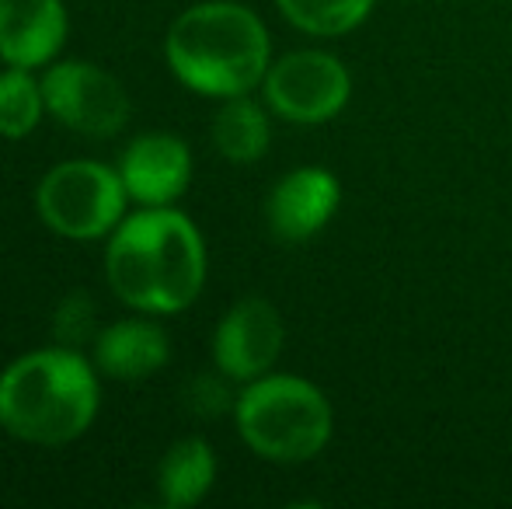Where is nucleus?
<instances>
[{
  "label": "nucleus",
  "instance_id": "f257e3e1",
  "mask_svg": "<svg viewBox=\"0 0 512 509\" xmlns=\"http://www.w3.org/2000/svg\"><path fill=\"white\" fill-rule=\"evenodd\" d=\"M206 241L189 213L140 206L105 238V279L136 314H182L206 286Z\"/></svg>",
  "mask_w": 512,
  "mask_h": 509
},
{
  "label": "nucleus",
  "instance_id": "f03ea898",
  "mask_svg": "<svg viewBox=\"0 0 512 509\" xmlns=\"http://www.w3.org/2000/svg\"><path fill=\"white\" fill-rule=\"evenodd\" d=\"M164 60L192 95L227 102L262 88L272 67V35L241 0H199L171 21Z\"/></svg>",
  "mask_w": 512,
  "mask_h": 509
},
{
  "label": "nucleus",
  "instance_id": "7ed1b4c3",
  "mask_svg": "<svg viewBox=\"0 0 512 509\" xmlns=\"http://www.w3.org/2000/svg\"><path fill=\"white\" fill-rule=\"evenodd\" d=\"M102 408V374L74 346H46L0 370V429L32 447L81 440Z\"/></svg>",
  "mask_w": 512,
  "mask_h": 509
},
{
  "label": "nucleus",
  "instance_id": "20e7f679",
  "mask_svg": "<svg viewBox=\"0 0 512 509\" xmlns=\"http://www.w3.org/2000/svg\"><path fill=\"white\" fill-rule=\"evenodd\" d=\"M234 426L244 447L269 464H307L335 436V408L314 381L269 370L234 398Z\"/></svg>",
  "mask_w": 512,
  "mask_h": 509
},
{
  "label": "nucleus",
  "instance_id": "39448f33",
  "mask_svg": "<svg viewBox=\"0 0 512 509\" xmlns=\"http://www.w3.org/2000/svg\"><path fill=\"white\" fill-rule=\"evenodd\" d=\"M126 203L119 168L91 157L53 164L35 185V213L63 241H105L126 217Z\"/></svg>",
  "mask_w": 512,
  "mask_h": 509
},
{
  "label": "nucleus",
  "instance_id": "423d86ee",
  "mask_svg": "<svg viewBox=\"0 0 512 509\" xmlns=\"http://www.w3.org/2000/svg\"><path fill=\"white\" fill-rule=\"evenodd\" d=\"M352 98V74L335 53L293 49L272 60L262 81V102L272 116L293 126H324L345 112Z\"/></svg>",
  "mask_w": 512,
  "mask_h": 509
},
{
  "label": "nucleus",
  "instance_id": "0eeeda50",
  "mask_svg": "<svg viewBox=\"0 0 512 509\" xmlns=\"http://www.w3.org/2000/svg\"><path fill=\"white\" fill-rule=\"evenodd\" d=\"M46 112L81 136H115L129 123V95L115 74L91 60H53L42 74Z\"/></svg>",
  "mask_w": 512,
  "mask_h": 509
},
{
  "label": "nucleus",
  "instance_id": "6e6552de",
  "mask_svg": "<svg viewBox=\"0 0 512 509\" xmlns=\"http://www.w3.org/2000/svg\"><path fill=\"white\" fill-rule=\"evenodd\" d=\"M286 349V321L265 297H244L223 311L213 328V363L227 381L248 384L276 370Z\"/></svg>",
  "mask_w": 512,
  "mask_h": 509
},
{
  "label": "nucleus",
  "instance_id": "1a4fd4ad",
  "mask_svg": "<svg viewBox=\"0 0 512 509\" xmlns=\"http://www.w3.org/2000/svg\"><path fill=\"white\" fill-rule=\"evenodd\" d=\"M342 206V182L321 164H300L272 185L265 199L269 231L286 245H304L335 220Z\"/></svg>",
  "mask_w": 512,
  "mask_h": 509
},
{
  "label": "nucleus",
  "instance_id": "9d476101",
  "mask_svg": "<svg viewBox=\"0 0 512 509\" xmlns=\"http://www.w3.org/2000/svg\"><path fill=\"white\" fill-rule=\"evenodd\" d=\"M119 175L136 206H175L192 185V150L175 133H140L122 150Z\"/></svg>",
  "mask_w": 512,
  "mask_h": 509
},
{
  "label": "nucleus",
  "instance_id": "9b49d317",
  "mask_svg": "<svg viewBox=\"0 0 512 509\" xmlns=\"http://www.w3.org/2000/svg\"><path fill=\"white\" fill-rule=\"evenodd\" d=\"M70 14L63 0H0V60L4 67L42 70L63 53Z\"/></svg>",
  "mask_w": 512,
  "mask_h": 509
},
{
  "label": "nucleus",
  "instance_id": "f8f14e48",
  "mask_svg": "<svg viewBox=\"0 0 512 509\" xmlns=\"http://www.w3.org/2000/svg\"><path fill=\"white\" fill-rule=\"evenodd\" d=\"M91 360L112 381H147L168 367L171 339L154 318H122L95 335Z\"/></svg>",
  "mask_w": 512,
  "mask_h": 509
},
{
  "label": "nucleus",
  "instance_id": "ddd939ff",
  "mask_svg": "<svg viewBox=\"0 0 512 509\" xmlns=\"http://www.w3.org/2000/svg\"><path fill=\"white\" fill-rule=\"evenodd\" d=\"M216 485V454L203 436L171 443L157 464V496L171 509L199 506Z\"/></svg>",
  "mask_w": 512,
  "mask_h": 509
},
{
  "label": "nucleus",
  "instance_id": "4468645a",
  "mask_svg": "<svg viewBox=\"0 0 512 509\" xmlns=\"http://www.w3.org/2000/svg\"><path fill=\"white\" fill-rule=\"evenodd\" d=\"M213 147L230 164H255L269 154L272 143V119L269 105H258L251 95H237L220 102L213 116Z\"/></svg>",
  "mask_w": 512,
  "mask_h": 509
},
{
  "label": "nucleus",
  "instance_id": "2eb2a0df",
  "mask_svg": "<svg viewBox=\"0 0 512 509\" xmlns=\"http://www.w3.org/2000/svg\"><path fill=\"white\" fill-rule=\"evenodd\" d=\"M279 14L314 39H342L373 14L377 0H276Z\"/></svg>",
  "mask_w": 512,
  "mask_h": 509
},
{
  "label": "nucleus",
  "instance_id": "dca6fc26",
  "mask_svg": "<svg viewBox=\"0 0 512 509\" xmlns=\"http://www.w3.org/2000/svg\"><path fill=\"white\" fill-rule=\"evenodd\" d=\"M46 116V95L42 77L25 67L0 70V136L4 140H25L39 129Z\"/></svg>",
  "mask_w": 512,
  "mask_h": 509
},
{
  "label": "nucleus",
  "instance_id": "f3484780",
  "mask_svg": "<svg viewBox=\"0 0 512 509\" xmlns=\"http://www.w3.org/2000/svg\"><path fill=\"white\" fill-rule=\"evenodd\" d=\"M53 332L60 346H81V342H95V304L88 293H70L60 307H56Z\"/></svg>",
  "mask_w": 512,
  "mask_h": 509
}]
</instances>
